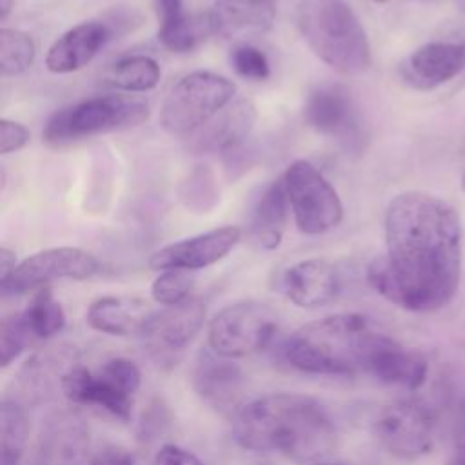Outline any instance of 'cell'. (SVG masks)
<instances>
[{
  "label": "cell",
  "mask_w": 465,
  "mask_h": 465,
  "mask_svg": "<svg viewBox=\"0 0 465 465\" xmlns=\"http://www.w3.org/2000/svg\"><path fill=\"white\" fill-rule=\"evenodd\" d=\"M385 245L367 267L378 294L412 312L452 302L461 276V222L449 202L421 191L396 194L385 211Z\"/></svg>",
  "instance_id": "1"
},
{
  "label": "cell",
  "mask_w": 465,
  "mask_h": 465,
  "mask_svg": "<svg viewBox=\"0 0 465 465\" xmlns=\"http://www.w3.org/2000/svg\"><path fill=\"white\" fill-rule=\"evenodd\" d=\"M231 418L234 441L252 452L312 461L329 454L336 441L331 412L307 394H265L243 403Z\"/></svg>",
  "instance_id": "2"
},
{
  "label": "cell",
  "mask_w": 465,
  "mask_h": 465,
  "mask_svg": "<svg viewBox=\"0 0 465 465\" xmlns=\"http://www.w3.org/2000/svg\"><path fill=\"white\" fill-rule=\"evenodd\" d=\"M372 331L363 314H331L294 331L283 341L282 356L305 374L352 376L363 371L365 345Z\"/></svg>",
  "instance_id": "3"
},
{
  "label": "cell",
  "mask_w": 465,
  "mask_h": 465,
  "mask_svg": "<svg viewBox=\"0 0 465 465\" xmlns=\"http://www.w3.org/2000/svg\"><path fill=\"white\" fill-rule=\"evenodd\" d=\"M296 25L312 53L343 74H360L371 67L367 33L345 0H300Z\"/></svg>",
  "instance_id": "4"
},
{
  "label": "cell",
  "mask_w": 465,
  "mask_h": 465,
  "mask_svg": "<svg viewBox=\"0 0 465 465\" xmlns=\"http://www.w3.org/2000/svg\"><path fill=\"white\" fill-rule=\"evenodd\" d=\"M149 118V105L129 94H102L56 111L44 127L47 143H67L96 134L140 125Z\"/></svg>",
  "instance_id": "5"
},
{
  "label": "cell",
  "mask_w": 465,
  "mask_h": 465,
  "mask_svg": "<svg viewBox=\"0 0 465 465\" xmlns=\"http://www.w3.org/2000/svg\"><path fill=\"white\" fill-rule=\"evenodd\" d=\"M234 93V82L218 73H187L165 94L160 125L173 136H189L227 107Z\"/></svg>",
  "instance_id": "6"
},
{
  "label": "cell",
  "mask_w": 465,
  "mask_h": 465,
  "mask_svg": "<svg viewBox=\"0 0 465 465\" xmlns=\"http://www.w3.org/2000/svg\"><path fill=\"white\" fill-rule=\"evenodd\" d=\"M142 374L127 358H111L96 372L74 363L60 381L62 394L74 405H94L122 421L133 414Z\"/></svg>",
  "instance_id": "7"
},
{
  "label": "cell",
  "mask_w": 465,
  "mask_h": 465,
  "mask_svg": "<svg viewBox=\"0 0 465 465\" xmlns=\"http://www.w3.org/2000/svg\"><path fill=\"white\" fill-rule=\"evenodd\" d=\"M276 312L262 302L247 300L223 307L209 323L207 341L214 352L238 358L265 349L276 336Z\"/></svg>",
  "instance_id": "8"
},
{
  "label": "cell",
  "mask_w": 465,
  "mask_h": 465,
  "mask_svg": "<svg viewBox=\"0 0 465 465\" xmlns=\"http://www.w3.org/2000/svg\"><path fill=\"white\" fill-rule=\"evenodd\" d=\"M283 180L296 227L303 234H323L340 225L341 200L318 167L296 160L287 167Z\"/></svg>",
  "instance_id": "9"
},
{
  "label": "cell",
  "mask_w": 465,
  "mask_h": 465,
  "mask_svg": "<svg viewBox=\"0 0 465 465\" xmlns=\"http://www.w3.org/2000/svg\"><path fill=\"white\" fill-rule=\"evenodd\" d=\"M434 432L432 411L418 400H396L385 405L374 420L376 440L400 460H418L430 452Z\"/></svg>",
  "instance_id": "10"
},
{
  "label": "cell",
  "mask_w": 465,
  "mask_h": 465,
  "mask_svg": "<svg viewBox=\"0 0 465 465\" xmlns=\"http://www.w3.org/2000/svg\"><path fill=\"white\" fill-rule=\"evenodd\" d=\"M100 272V262L78 247H51L22 260L2 282V294H22L53 280H87Z\"/></svg>",
  "instance_id": "11"
},
{
  "label": "cell",
  "mask_w": 465,
  "mask_h": 465,
  "mask_svg": "<svg viewBox=\"0 0 465 465\" xmlns=\"http://www.w3.org/2000/svg\"><path fill=\"white\" fill-rule=\"evenodd\" d=\"M203 320L205 303L191 296L182 303L153 311L140 338L156 363L174 365L202 329Z\"/></svg>",
  "instance_id": "12"
},
{
  "label": "cell",
  "mask_w": 465,
  "mask_h": 465,
  "mask_svg": "<svg viewBox=\"0 0 465 465\" xmlns=\"http://www.w3.org/2000/svg\"><path fill=\"white\" fill-rule=\"evenodd\" d=\"M305 122L318 133L340 140L347 149L360 151L365 127L352 96L340 85H320L305 102Z\"/></svg>",
  "instance_id": "13"
},
{
  "label": "cell",
  "mask_w": 465,
  "mask_h": 465,
  "mask_svg": "<svg viewBox=\"0 0 465 465\" xmlns=\"http://www.w3.org/2000/svg\"><path fill=\"white\" fill-rule=\"evenodd\" d=\"M427 371L429 365L421 352L378 331L371 332L363 354V372L381 383L416 391L423 385Z\"/></svg>",
  "instance_id": "14"
},
{
  "label": "cell",
  "mask_w": 465,
  "mask_h": 465,
  "mask_svg": "<svg viewBox=\"0 0 465 465\" xmlns=\"http://www.w3.org/2000/svg\"><path fill=\"white\" fill-rule=\"evenodd\" d=\"M191 385L202 401L222 414L232 416L243 405L245 374L242 367L213 349L198 352L191 367Z\"/></svg>",
  "instance_id": "15"
},
{
  "label": "cell",
  "mask_w": 465,
  "mask_h": 465,
  "mask_svg": "<svg viewBox=\"0 0 465 465\" xmlns=\"http://www.w3.org/2000/svg\"><path fill=\"white\" fill-rule=\"evenodd\" d=\"M89 429L74 411L49 414L35 447L33 465H89Z\"/></svg>",
  "instance_id": "16"
},
{
  "label": "cell",
  "mask_w": 465,
  "mask_h": 465,
  "mask_svg": "<svg viewBox=\"0 0 465 465\" xmlns=\"http://www.w3.org/2000/svg\"><path fill=\"white\" fill-rule=\"evenodd\" d=\"M242 238V229L234 225L218 227L158 249L149 258V267L154 271L185 269L196 271L209 267L225 258Z\"/></svg>",
  "instance_id": "17"
},
{
  "label": "cell",
  "mask_w": 465,
  "mask_h": 465,
  "mask_svg": "<svg viewBox=\"0 0 465 465\" xmlns=\"http://www.w3.org/2000/svg\"><path fill=\"white\" fill-rule=\"evenodd\" d=\"M278 287L294 305L314 309L331 303L338 296L340 276L331 262L309 258L285 267L280 272Z\"/></svg>",
  "instance_id": "18"
},
{
  "label": "cell",
  "mask_w": 465,
  "mask_h": 465,
  "mask_svg": "<svg viewBox=\"0 0 465 465\" xmlns=\"http://www.w3.org/2000/svg\"><path fill=\"white\" fill-rule=\"evenodd\" d=\"M207 16L213 35L243 44L271 31L276 16V0H214Z\"/></svg>",
  "instance_id": "19"
},
{
  "label": "cell",
  "mask_w": 465,
  "mask_h": 465,
  "mask_svg": "<svg viewBox=\"0 0 465 465\" xmlns=\"http://www.w3.org/2000/svg\"><path fill=\"white\" fill-rule=\"evenodd\" d=\"M465 69V44L429 42L418 47L401 64L405 84L418 91H430Z\"/></svg>",
  "instance_id": "20"
},
{
  "label": "cell",
  "mask_w": 465,
  "mask_h": 465,
  "mask_svg": "<svg viewBox=\"0 0 465 465\" xmlns=\"http://www.w3.org/2000/svg\"><path fill=\"white\" fill-rule=\"evenodd\" d=\"M114 31L100 20L82 22L58 36L45 54V67L54 74H67L85 67L113 38Z\"/></svg>",
  "instance_id": "21"
},
{
  "label": "cell",
  "mask_w": 465,
  "mask_h": 465,
  "mask_svg": "<svg viewBox=\"0 0 465 465\" xmlns=\"http://www.w3.org/2000/svg\"><path fill=\"white\" fill-rule=\"evenodd\" d=\"M256 124V107L249 100H238L223 107L205 125L189 134V149L196 154L229 153L247 140Z\"/></svg>",
  "instance_id": "22"
},
{
  "label": "cell",
  "mask_w": 465,
  "mask_h": 465,
  "mask_svg": "<svg viewBox=\"0 0 465 465\" xmlns=\"http://www.w3.org/2000/svg\"><path fill=\"white\" fill-rule=\"evenodd\" d=\"M289 209L291 203L282 176L263 189L249 216V234L260 249L274 251L280 245Z\"/></svg>",
  "instance_id": "23"
},
{
  "label": "cell",
  "mask_w": 465,
  "mask_h": 465,
  "mask_svg": "<svg viewBox=\"0 0 465 465\" xmlns=\"http://www.w3.org/2000/svg\"><path fill=\"white\" fill-rule=\"evenodd\" d=\"M153 309L138 298L104 296L94 300L87 312L85 322L91 329L111 336H131L143 331Z\"/></svg>",
  "instance_id": "24"
},
{
  "label": "cell",
  "mask_w": 465,
  "mask_h": 465,
  "mask_svg": "<svg viewBox=\"0 0 465 465\" xmlns=\"http://www.w3.org/2000/svg\"><path fill=\"white\" fill-rule=\"evenodd\" d=\"M154 9L160 22L158 40L173 53H189L213 33L209 16L185 15L182 0H154Z\"/></svg>",
  "instance_id": "25"
},
{
  "label": "cell",
  "mask_w": 465,
  "mask_h": 465,
  "mask_svg": "<svg viewBox=\"0 0 465 465\" xmlns=\"http://www.w3.org/2000/svg\"><path fill=\"white\" fill-rule=\"evenodd\" d=\"M27 432L29 425L24 403L5 396L0 405V465H20Z\"/></svg>",
  "instance_id": "26"
},
{
  "label": "cell",
  "mask_w": 465,
  "mask_h": 465,
  "mask_svg": "<svg viewBox=\"0 0 465 465\" xmlns=\"http://www.w3.org/2000/svg\"><path fill=\"white\" fill-rule=\"evenodd\" d=\"M160 76L162 71L154 58L145 54H133L118 60L111 67L107 82L120 91L145 93L158 85Z\"/></svg>",
  "instance_id": "27"
},
{
  "label": "cell",
  "mask_w": 465,
  "mask_h": 465,
  "mask_svg": "<svg viewBox=\"0 0 465 465\" xmlns=\"http://www.w3.org/2000/svg\"><path fill=\"white\" fill-rule=\"evenodd\" d=\"M31 336L35 341L47 340L54 334H58L65 325V314L62 305L54 300L51 289L40 287L36 294L33 296L31 303L20 311Z\"/></svg>",
  "instance_id": "28"
},
{
  "label": "cell",
  "mask_w": 465,
  "mask_h": 465,
  "mask_svg": "<svg viewBox=\"0 0 465 465\" xmlns=\"http://www.w3.org/2000/svg\"><path fill=\"white\" fill-rule=\"evenodd\" d=\"M36 47L33 38L20 31L4 27L0 31V69L4 76H18L35 62Z\"/></svg>",
  "instance_id": "29"
},
{
  "label": "cell",
  "mask_w": 465,
  "mask_h": 465,
  "mask_svg": "<svg viewBox=\"0 0 465 465\" xmlns=\"http://www.w3.org/2000/svg\"><path fill=\"white\" fill-rule=\"evenodd\" d=\"M194 285V278L185 269H167L162 271L160 276L151 285V296L154 302L169 307L182 303L191 298V289Z\"/></svg>",
  "instance_id": "30"
},
{
  "label": "cell",
  "mask_w": 465,
  "mask_h": 465,
  "mask_svg": "<svg viewBox=\"0 0 465 465\" xmlns=\"http://www.w3.org/2000/svg\"><path fill=\"white\" fill-rule=\"evenodd\" d=\"M35 341L20 312H13L2 320L0 325V361L7 367Z\"/></svg>",
  "instance_id": "31"
},
{
  "label": "cell",
  "mask_w": 465,
  "mask_h": 465,
  "mask_svg": "<svg viewBox=\"0 0 465 465\" xmlns=\"http://www.w3.org/2000/svg\"><path fill=\"white\" fill-rule=\"evenodd\" d=\"M231 64L234 71L247 80H265L271 74V64L258 47L249 45L247 42L236 44L231 53Z\"/></svg>",
  "instance_id": "32"
},
{
  "label": "cell",
  "mask_w": 465,
  "mask_h": 465,
  "mask_svg": "<svg viewBox=\"0 0 465 465\" xmlns=\"http://www.w3.org/2000/svg\"><path fill=\"white\" fill-rule=\"evenodd\" d=\"M182 198H183L187 207L207 211L211 207L207 203V200H211L213 203L216 202L213 174L207 169H196L189 176V180L185 182V189L182 193Z\"/></svg>",
  "instance_id": "33"
},
{
  "label": "cell",
  "mask_w": 465,
  "mask_h": 465,
  "mask_svg": "<svg viewBox=\"0 0 465 465\" xmlns=\"http://www.w3.org/2000/svg\"><path fill=\"white\" fill-rule=\"evenodd\" d=\"M29 142V131L25 125L15 120H0V153L9 154L20 151Z\"/></svg>",
  "instance_id": "34"
},
{
  "label": "cell",
  "mask_w": 465,
  "mask_h": 465,
  "mask_svg": "<svg viewBox=\"0 0 465 465\" xmlns=\"http://www.w3.org/2000/svg\"><path fill=\"white\" fill-rule=\"evenodd\" d=\"M153 465H205L196 454L180 445H163L156 450Z\"/></svg>",
  "instance_id": "35"
},
{
  "label": "cell",
  "mask_w": 465,
  "mask_h": 465,
  "mask_svg": "<svg viewBox=\"0 0 465 465\" xmlns=\"http://www.w3.org/2000/svg\"><path fill=\"white\" fill-rule=\"evenodd\" d=\"M89 465H134V458L124 447L105 445L94 452Z\"/></svg>",
  "instance_id": "36"
},
{
  "label": "cell",
  "mask_w": 465,
  "mask_h": 465,
  "mask_svg": "<svg viewBox=\"0 0 465 465\" xmlns=\"http://www.w3.org/2000/svg\"><path fill=\"white\" fill-rule=\"evenodd\" d=\"M16 265H18V263H16L15 252L9 251L7 247H2V249H0V283L5 282V280L13 274V271H15Z\"/></svg>",
  "instance_id": "37"
},
{
  "label": "cell",
  "mask_w": 465,
  "mask_h": 465,
  "mask_svg": "<svg viewBox=\"0 0 465 465\" xmlns=\"http://www.w3.org/2000/svg\"><path fill=\"white\" fill-rule=\"evenodd\" d=\"M449 465H465V452L461 456H458L454 461H450Z\"/></svg>",
  "instance_id": "38"
},
{
  "label": "cell",
  "mask_w": 465,
  "mask_h": 465,
  "mask_svg": "<svg viewBox=\"0 0 465 465\" xmlns=\"http://www.w3.org/2000/svg\"><path fill=\"white\" fill-rule=\"evenodd\" d=\"M314 465H347V463H340V461H316Z\"/></svg>",
  "instance_id": "39"
},
{
  "label": "cell",
  "mask_w": 465,
  "mask_h": 465,
  "mask_svg": "<svg viewBox=\"0 0 465 465\" xmlns=\"http://www.w3.org/2000/svg\"><path fill=\"white\" fill-rule=\"evenodd\" d=\"M461 187H463V191H465V171H463V174H461Z\"/></svg>",
  "instance_id": "40"
},
{
  "label": "cell",
  "mask_w": 465,
  "mask_h": 465,
  "mask_svg": "<svg viewBox=\"0 0 465 465\" xmlns=\"http://www.w3.org/2000/svg\"><path fill=\"white\" fill-rule=\"evenodd\" d=\"M374 2H385V0H374Z\"/></svg>",
  "instance_id": "41"
}]
</instances>
